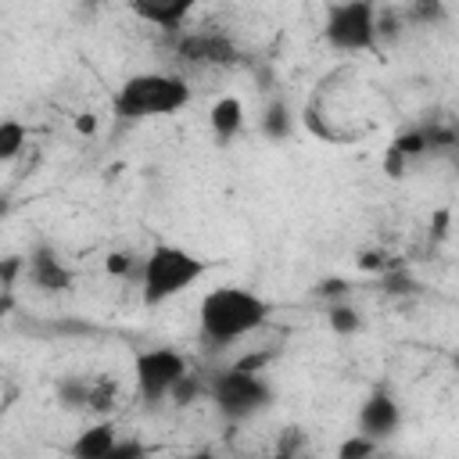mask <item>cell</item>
<instances>
[{"instance_id": "d6986e66", "label": "cell", "mask_w": 459, "mask_h": 459, "mask_svg": "<svg viewBox=\"0 0 459 459\" xmlns=\"http://www.w3.org/2000/svg\"><path fill=\"white\" fill-rule=\"evenodd\" d=\"M197 391H204V384H201L194 373H183V377H179V384L172 387V402L186 405V402H194V394H197Z\"/></svg>"}, {"instance_id": "603a6c76", "label": "cell", "mask_w": 459, "mask_h": 459, "mask_svg": "<svg viewBox=\"0 0 459 459\" xmlns=\"http://www.w3.org/2000/svg\"><path fill=\"white\" fill-rule=\"evenodd\" d=\"M140 452H143V445H136V441H115L111 459H129V455H140Z\"/></svg>"}, {"instance_id": "7c38bea8", "label": "cell", "mask_w": 459, "mask_h": 459, "mask_svg": "<svg viewBox=\"0 0 459 459\" xmlns=\"http://www.w3.org/2000/svg\"><path fill=\"white\" fill-rule=\"evenodd\" d=\"M208 118H212V129H215L219 140H233L244 126V104L237 97H222V100H215Z\"/></svg>"}, {"instance_id": "52a82bcc", "label": "cell", "mask_w": 459, "mask_h": 459, "mask_svg": "<svg viewBox=\"0 0 459 459\" xmlns=\"http://www.w3.org/2000/svg\"><path fill=\"white\" fill-rule=\"evenodd\" d=\"M176 54L186 65H197V68H222V65H233L237 61L233 39L222 36V32H190L186 39H179Z\"/></svg>"}, {"instance_id": "5bb4252c", "label": "cell", "mask_w": 459, "mask_h": 459, "mask_svg": "<svg viewBox=\"0 0 459 459\" xmlns=\"http://www.w3.org/2000/svg\"><path fill=\"white\" fill-rule=\"evenodd\" d=\"M57 394H61V402L68 409H86V402H90V380L86 377H65L57 384Z\"/></svg>"}, {"instance_id": "6da1fadb", "label": "cell", "mask_w": 459, "mask_h": 459, "mask_svg": "<svg viewBox=\"0 0 459 459\" xmlns=\"http://www.w3.org/2000/svg\"><path fill=\"white\" fill-rule=\"evenodd\" d=\"M269 316V301L244 287H215L201 298V333L212 344H230L258 330Z\"/></svg>"}, {"instance_id": "7402d4cb", "label": "cell", "mask_w": 459, "mask_h": 459, "mask_svg": "<svg viewBox=\"0 0 459 459\" xmlns=\"http://www.w3.org/2000/svg\"><path fill=\"white\" fill-rule=\"evenodd\" d=\"M133 265H136V258H133V255H126V251H118V255H108V262H104V269H108L111 276H126Z\"/></svg>"}, {"instance_id": "ba28073f", "label": "cell", "mask_w": 459, "mask_h": 459, "mask_svg": "<svg viewBox=\"0 0 459 459\" xmlns=\"http://www.w3.org/2000/svg\"><path fill=\"white\" fill-rule=\"evenodd\" d=\"M394 427H398V405H394L384 391L369 394V398L362 402V412H359V434H366V437H384V434H391Z\"/></svg>"}, {"instance_id": "9a60e30c", "label": "cell", "mask_w": 459, "mask_h": 459, "mask_svg": "<svg viewBox=\"0 0 459 459\" xmlns=\"http://www.w3.org/2000/svg\"><path fill=\"white\" fill-rule=\"evenodd\" d=\"M262 129H265V136H273V140H283V136L290 133V118H287V104H283V100H273V104L265 108Z\"/></svg>"}, {"instance_id": "2e32d148", "label": "cell", "mask_w": 459, "mask_h": 459, "mask_svg": "<svg viewBox=\"0 0 459 459\" xmlns=\"http://www.w3.org/2000/svg\"><path fill=\"white\" fill-rule=\"evenodd\" d=\"M22 143H25V126L14 122V118H7V122L0 126V158H4V161L14 158V154L22 151Z\"/></svg>"}, {"instance_id": "e0dca14e", "label": "cell", "mask_w": 459, "mask_h": 459, "mask_svg": "<svg viewBox=\"0 0 459 459\" xmlns=\"http://www.w3.org/2000/svg\"><path fill=\"white\" fill-rule=\"evenodd\" d=\"M115 394H118V387H115L108 377L90 380V402H86V409H93V412H108L111 402H115Z\"/></svg>"}, {"instance_id": "cb8c5ba5", "label": "cell", "mask_w": 459, "mask_h": 459, "mask_svg": "<svg viewBox=\"0 0 459 459\" xmlns=\"http://www.w3.org/2000/svg\"><path fill=\"white\" fill-rule=\"evenodd\" d=\"M90 4H100V0H90Z\"/></svg>"}, {"instance_id": "8fae6325", "label": "cell", "mask_w": 459, "mask_h": 459, "mask_svg": "<svg viewBox=\"0 0 459 459\" xmlns=\"http://www.w3.org/2000/svg\"><path fill=\"white\" fill-rule=\"evenodd\" d=\"M111 452H115V427L111 423H97L72 441V455H79V459H111Z\"/></svg>"}, {"instance_id": "3957f363", "label": "cell", "mask_w": 459, "mask_h": 459, "mask_svg": "<svg viewBox=\"0 0 459 459\" xmlns=\"http://www.w3.org/2000/svg\"><path fill=\"white\" fill-rule=\"evenodd\" d=\"M186 100H190V86L179 75L143 72V75H133L118 86L115 115L126 118V122L147 118V115H172V111L186 108Z\"/></svg>"}, {"instance_id": "9c48e42d", "label": "cell", "mask_w": 459, "mask_h": 459, "mask_svg": "<svg viewBox=\"0 0 459 459\" xmlns=\"http://www.w3.org/2000/svg\"><path fill=\"white\" fill-rule=\"evenodd\" d=\"M25 273L43 290H68V283H72V273L57 262V255L50 247H36L29 255V262H25Z\"/></svg>"}, {"instance_id": "7a4b0ae2", "label": "cell", "mask_w": 459, "mask_h": 459, "mask_svg": "<svg viewBox=\"0 0 459 459\" xmlns=\"http://www.w3.org/2000/svg\"><path fill=\"white\" fill-rule=\"evenodd\" d=\"M204 262L176 244H154L147 258L140 262V294L143 305H161L176 294H183L194 280L204 276Z\"/></svg>"}, {"instance_id": "277c9868", "label": "cell", "mask_w": 459, "mask_h": 459, "mask_svg": "<svg viewBox=\"0 0 459 459\" xmlns=\"http://www.w3.org/2000/svg\"><path fill=\"white\" fill-rule=\"evenodd\" d=\"M208 394H212L215 409H219L226 420H247V416H255L258 409H265L269 398H273L269 384H265L262 377H255L251 369H244V366H233V369L219 373V377L208 384Z\"/></svg>"}, {"instance_id": "5b68a950", "label": "cell", "mask_w": 459, "mask_h": 459, "mask_svg": "<svg viewBox=\"0 0 459 459\" xmlns=\"http://www.w3.org/2000/svg\"><path fill=\"white\" fill-rule=\"evenodd\" d=\"M323 36L337 50H369L380 36L373 0H341L330 7Z\"/></svg>"}, {"instance_id": "44dd1931", "label": "cell", "mask_w": 459, "mask_h": 459, "mask_svg": "<svg viewBox=\"0 0 459 459\" xmlns=\"http://www.w3.org/2000/svg\"><path fill=\"white\" fill-rule=\"evenodd\" d=\"M441 0H416L412 4V18L416 22H441Z\"/></svg>"}, {"instance_id": "30bf717a", "label": "cell", "mask_w": 459, "mask_h": 459, "mask_svg": "<svg viewBox=\"0 0 459 459\" xmlns=\"http://www.w3.org/2000/svg\"><path fill=\"white\" fill-rule=\"evenodd\" d=\"M194 4L197 0H129V11L140 22H151V25H161V29H176L194 11Z\"/></svg>"}, {"instance_id": "ac0fdd59", "label": "cell", "mask_w": 459, "mask_h": 459, "mask_svg": "<svg viewBox=\"0 0 459 459\" xmlns=\"http://www.w3.org/2000/svg\"><path fill=\"white\" fill-rule=\"evenodd\" d=\"M330 326H333L337 333H355V330H359V312L348 308V305H333V308H330Z\"/></svg>"}, {"instance_id": "8992f818", "label": "cell", "mask_w": 459, "mask_h": 459, "mask_svg": "<svg viewBox=\"0 0 459 459\" xmlns=\"http://www.w3.org/2000/svg\"><path fill=\"white\" fill-rule=\"evenodd\" d=\"M133 373H136V391L147 402H161L165 394H172V387L186 373V359L172 348H154V351L136 355Z\"/></svg>"}, {"instance_id": "ffe728a7", "label": "cell", "mask_w": 459, "mask_h": 459, "mask_svg": "<svg viewBox=\"0 0 459 459\" xmlns=\"http://www.w3.org/2000/svg\"><path fill=\"white\" fill-rule=\"evenodd\" d=\"M373 448H377V441L366 437V434H359V437H351V441L341 445V455L344 459H351V455H373Z\"/></svg>"}, {"instance_id": "4fadbf2b", "label": "cell", "mask_w": 459, "mask_h": 459, "mask_svg": "<svg viewBox=\"0 0 459 459\" xmlns=\"http://www.w3.org/2000/svg\"><path fill=\"white\" fill-rule=\"evenodd\" d=\"M423 129V140H427V151H459V126L452 118H430Z\"/></svg>"}]
</instances>
